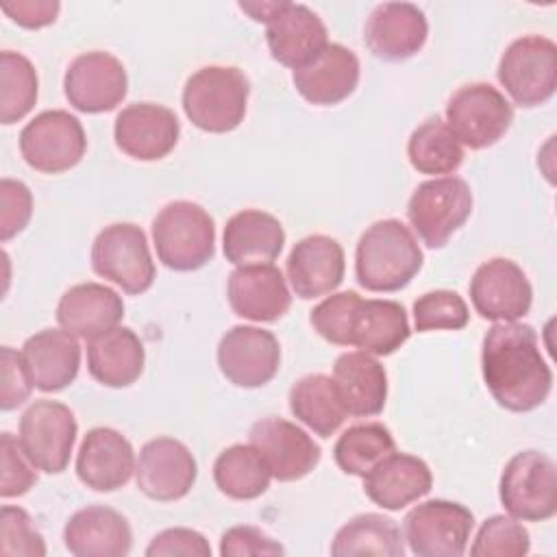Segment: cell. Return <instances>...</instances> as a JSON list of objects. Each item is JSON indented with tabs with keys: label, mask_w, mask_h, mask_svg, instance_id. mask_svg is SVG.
Returning a JSON list of instances; mask_svg holds the SVG:
<instances>
[{
	"label": "cell",
	"mask_w": 557,
	"mask_h": 557,
	"mask_svg": "<svg viewBox=\"0 0 557 557\" xmlns=\"http://www.w3.org/2000/svg\"><path fill=\"white\" fill-rule=\"evenodd\" d=\"M481 372L494 400L507 411L537 409L553 389L537 333L524 322H496L483 337Z\"/></svg>",
	"instance_id": "6da1fadb"
},
{
	"label": "cell",
	"mask_w": 557,
	"mask_h": 557,
	"mask_svg": "<svg viewBox=\"0 0 557 557\" xmlns=\"http://www.w3.org/2000/svg\"><path fill=\"white\" fill-rule=\"evenodd\" d=\"M424 255L413 233L394 218L370 224L355 250V276L368 292H398L420 272Z\"/></svg>",
	"instance_id": "7a4b0ae2"
},
{
	"label": "cell",
	"mask_w": 557,
	"mask_h": 557,
	"mask_svg": "<svg viewBox=\"0 0 557 557\" xmlns=\"http://www.w3.org/2000/svg\"><path fill=\"white\" fill-rule=\"evenodd\" d=\"M250 83L239 67L205 65L183 87V111L205 133H231L246 115Z\"/></svg>",
	"instance_id": "3957f363"
},
{
	"label": "cell",
	"mask_w": 557,
	"mask_h": 557,
	"mask_svg": "<svg viewBox=\"0 0 557 557\" xmlns=\"http://www.w3.org/2000/svg\"><path fill=\"white\" fill-rule=\"evenodd\" d=\"M159 261L174 272H191L215 255L213 218L191 200L168 202L152 220Z\"/></svg>",
	"instance_id": "277c9868"
},
{
	"label": "cell",
	"mask_w": 557,
	"mask_h": 557,
	"mask_svg": "<svg viewBox=\"0 0 557 557\" xmlns=\"http://www.w3.org/2000/svg\"><path fill=\"white\" fill-rule=\"evenodd\" d=\"M505 511L522 522H542L557 513V468L540 450L516 453L498 483Z\"/></svg>",
	"instance_id": "5b68a950"
},
{
	"label": "cell",
	"mask_w": 557,
	"mask_h": 557,
	"mask_svg": "<svg viewBox=\"0 0 557 557\" xmlns=\"http://www.w3.org/2000/svg\"><path fill=\"white\" fill-rule=\"evenodd\" d=\"M91 268L131 296L148 292L157 276L146 233L133 222L109 224L96 235Z\"/></svg>",
	"instance_id": "8992f818"
},
{
	"label": "cell",
	"mask_w": 557,
	"mask_h": 557,
	"mask_svg": "<svg viewBox=\"0 0 557 557\" xmlns=\"http://www.w3.org/2000/svg\"><path fill=\"white\" fill-rule=\"evenodd\" d=\"M509 98L520 107H540L548 102L557 87V46L542 35L513 39L496 72Z\"/></svg>",
	"instance_id": "52a82bcc"
},
{
	"label": "cell",
	"mask_w": 557,
	"mask_h": 557,
	"mask_svg": "<svg viewBox=\"0 0 557 557\" xmlns=\"http://www.w3.org/2000/svg\"><path fill=\"white\" fill-rule=\"evenodd\" d=\"M472 213L470 185L459 176H442L420 183L409 202L407 218L429 248H442Z\"/></svg>",
	"instance_id": "ba28073f"
},
{
	"label": "cell",
	"mask_w": 557,
	"mask_h": 557,
	"mask_svg": "<svg viewBox=\"0 0 557 557\" xmlns=\"http://www.w3.org/2000/svg\"><path fill=\"white\" fill-rule=\"evenodd\" d=\"M511 122L509 100L490 83L461 85L446 102V126L470 150L494 146Z\"/></svg>",
	"instance_id": "9c48e42d"
},
{
	"label": "cell",
	"mask_w": 557,
	"mask_h": 557,
	"mask_svg": "<svg viewBox=\"0 0 557 557\" xmlns=\"http://www.w3.org/2000/svg\"><path fill=\"white\" fill-rule=\"evenodd\" d=\"M87 137L81 120L63 109L41 111L20 133L22 159L37 172L61 174L81 163Z\"/></svg>",
	"instance_id": "30bf717a"
},
{
	"label": "cell",
	"mask_w": 557,
	"mask_h": 557,
	"mask_svg": "<svg viewBox=\"0 0 557 557\" xmlns=\"http://www.w3.org/2000/svg\"><path fill=\"white\" fill-rule=\"evenodd\" d=\"M78 424L72 409L59 400H35L20 418V446L37 470L59 474L67 468Z\"/></svg>",
	"instance_id": "8fae6325"
},
{
	"label": "cell",
	"mask_w": 557,
	"mask_h": 557,
	"mask_svg": "<svg viewBox=\"0 0 557 557\" xmlns=\"http://www.w3.org/2000/svg\"><path fill=\"white\" fill-rule=\"evenodd\" d=\"M474 516L468 507L433 498L416 505L403 520V537L418 557H461Z\"/></svg>",
	"instance_id": "7c38bea8"
},
{
	"label": "cell",
	"mask_w": 557,
	"mask_h": 557,
	"mask_svg": "<svg viewBox=\"0 0 557 557\" xmlns=\"http://www.w3.org/2000/svg\"><path fill=\"white\" fill-rule=\"evenodd\" d=\"M63 91L81 113L113 111L128 91V76L117 57L104 50L83 52L65 70Z\"/></svg>",
	"instance_id": "4fadbf2b"
},
{
	"label": "cell",
	"mask_w": 557,
	"mask_h": 557,
	"mask_svg": "<svg viewBox=\"0 0 557 557\" xmlns=\"http://www.w3.org/2000/svg\"><path fill=\"white\" fill-rule=\"evenodd\" d=\"M470 300L485 320L516 322L529 313L533 287L516 261L494 257L481 263L472 274Z\"/></svg>",
	"instance_id": "5bb4252c"
},
{
	"label": "cell",
	"mask_w": 557,
	"mask_h": 557,
	"mask_svg": "<svg viewBox=\"0 0 557 557\" xmlns=\"http://www.w3.org/2000/svg\"><path fill=\"white\" fill-rule=\"evenodd\" d=\"M220 372L237 387H261L281 366V346L272 331L237 324L218 344Z\"/></svg>",
	"instance_id": "9a60e30c"
},
{
	"label": "cell",
	"mask_w": 557,
	"mask_h": 557,
	"mask_svg": "<svg viewBox=\"0 0 557 557\" xmlns=\"http://www.w3.org/2000/svg\"><path fill=\"white\" fill-rule=\"evenodd\" d=\"M198 476L191 450L174 437H154L139 450L135 481L141 494L159 503L181 500Z\"/></svg>",
	"instance_id": "2e32d148"
},
{
	"label": "cell",
	"mask_w": 557,
	"mask_h": 557,
	"mask_svg": "<svg viewBox=\"0 0 557 557\" xmlns=\"http://www.w3.org/2000/svg\"><path fill=\"white\" fill-rule=\"evenodd\" d=\"M181 122L176 113L154 102L124 107L113 124L115 146L131 159L159 161L178 144Z\"/></svg>",
	"instance_id": "e0dca14e"
},
{
	"label": "cell",
	"mask_w": 557,
	"mask_h": 557,
	"mask_svg": "<svg viewBox=\"0 0 557 557\" xmlns=\"http://www.w3.org/2000/svg\"><path fill=\"white\" fill-rule=\"evenodd\" d=\"M263 24L272 59L292 70L315 59L329 44L324 22L305 4L276 2Z\"/></svg>",
	"instance_id": "ac0fdd59"
},
{
	"label": "cell",
	"mask_w": 557,
	"mask_h": 557,
	"mask_svg": "<svg viewBox=\"0 0 557 557\" xmlns=\"http://www.w3.org/2000/svg\"><path fill=\"white\" fill-rule=\"evenodd\" d=\"M248 440L268 461L272 476L283 483L307 476L322 457L320 446L307 431L276 416L257 420L250 426Z\"/></svg>",
	"instance_id": "d6986e66"
},
{
	"label": "cell",
	"mask_w": 557,
	"mask_h": 557,
	"mask_svg": "<svg viewBox=\"0 0 557 557\" xmlns=\"http://www.w3.org/2000/svg\"><path fill=\"white\" fill-rule=\"evenodd\" d=\"M429 37L426 15L411 2L379 4L363 28L368 50L383 61H405L422 50Z\"/></svg>",
	"instance_id": "ffe728a7"
},
{
	"label": "cell",
	"mask_w": 557,
	"mask_h": 557,
	"mask_svg": "<svg viewBox=\"0 0 557 557\" xmlns=\"http://www.w3.org/2000/svg\"><path fill=\"white\" fill-rule=\"evenodd\" d=\"M226 296L235 315L252 322H276L292 305L285 276L274 263L237 265L228 274Z\"/></svg>",
	"instance_id": "44dd1931"
},
{
	"label": "cell",
	"mask_w": 557,
	"mask_h": 557,
	"mask_svg": "<svg viewBox=\"0 0 557 557\" xmlns=\"http://www.w3.org/2000/svg\"><path fill=\"white\" fill-rule=\"evenodd\" d=\"M135 450L115 429L96 426L87 431L76 455V474L83 485L96 492L124 487L135 472Z\"/></svg>",
	"instance_id": "7402d4cb"
},
{
	"label": "cell",
	"mask_w": 557,
	"mask_h": 557,
	"mask_svg": "<svg viewBox=\"0 0 557 557\" xmlns=\"http://www.w3.org/2000/svg\"><path fill=\"white\" fill-rule=\"evenodd\" d=\"M285 270L298 298L326 296L344 281V248L329 235H307L292 248Z\"/></svg>",
	"instance_id": "603a6c76"
},
{
	"label": "cell",
	"mask_w": 557,
	"mask_h": 557,
	"mask_svg": "<svg viewBox=\"0 0 557 557\" xmlns=\"http://www.w3.org/2000/svg\"><path fill=\"white\" fill-rule=\"evenodd\" d=\"M292 81L307 102L331 107L346 100L357 89L359 59L342 44H326L315 59L294 70Z\"/></svg>",
	"instance_id": "cb8c5ba5"
},
{
	"label": "cell",
	"mask_w": 557,
	"mask_h": 557,
	"mask_svg": "<svg viewBox=\"0 0 557 557\" xmlns=\"http://www.w3.org/2000/svg\"><path fill=\"white\" fill-rule=\"evenodd\" d=\"M63 544L76 557H124L131 553L133 533L128 520L104 505H89L70 516Z\"/></svg>",
	"instance_id": "d4e9b609"
},
{
	"label": "cell",
	"mask_w": 557,
	"mask_h": 557,
	"mask_svg": "<svg viewBox=\"0 0 557 557\" xmlns=\"http://www.w3.org/2000/svg\"><path fill=\"white\" fill-rule=\"evenodd\" d=\"M22 359L39 392H61L74 383L81 368V344L65 329H44L22 346Z\"/></svg>",
	"instance_id": "484cf974"
},
{
	"label": "cell",
	"mask_w": 557,
	"mask_h": 557,
	"mask_svg": "<svg viewBox=\"0 0 557 557\" xmlns=\"http://www.w3.org/2000/svg\"><path fill=\"white\" fill-rule=\"evenodd\" d=\"M433 485V474L416 455L407 453H389L383 457L366 476H363V492L366 496L387 509L398 511L413 500L426 496Z\"/></svg>",
	"instance_id": "4316f807"
},
{
	"label": "cell",
	"mask_w": 557,
	"mask_h": 557,
	"mask_svg": "<svg viewBox=\"0 0 557 557\" xmlns=\"http://www.w3.org/2000/svg\"><path fill=\"white\" fill-rule=\"evenodd\" d=\"M333 383L348 416H379L387 400L385 368L363 350H350L335 359Z\"/></svg>",
	"instance_id": "83f0119b"
},
{
	"label": "cell",
	"mask_w": 557,
	"mask_h": 557,
	"mask_svg": "<svg viewBox=\"0 0 557 557\" xmlns=\"http://www.w3.org/2000/svg\"><path fill=\"white\" fill-rule=\"evenodd\" d=\"M122 318V296L100 283L72 285L57 305L59 326L83 339H91L117 326Z\"/></svg>",
	"instance_id": "f1b7e54d"
},
{
	"label": "cell",
	"mask_w": 557,
	"mask_h": 557,
	"mask_svg": "<svg viewBox=\"0 0 557 557\" xmlns=\"http://www.w3.org/2000/svg\"><path fill=\"white\" fill-rule=\"evenodd\" d=\"M285 244L283 224L261 209H244L228 218L222 235L226 261L233 265L272 263Z\"/></svg>",
	"instance_id": "f546056e"
},
{
	"label": "cell",
	"mask_w": 557,
	"mask_h": 557,
	"mask_svg": "<svg viewBox=\"0 0 557 557\" xmlns=\"http://www.w3.org/2000/svg\"><path fill=\"white\" fill-rule=\"evenodd\" d=\"M146 363L141 339L128 326H113L87 339V370L107 387L133 385Z\"/></svg>",
	"instance_id": "4dcf8cb0"
},
{
	"label": "cell",
	"mask_w": 557,
	"mask_h": 557,
	"mask_svg": "<svg viewBox=\"0 0 557 557\" xmlns=\"http://www.w3.org/2000/svg\"><path fill=\"white\" fill-rule=\"evenodd\" d=\"M409 335L407 311L400 302L379 298L359 300L350 324V346L372 357H387L396 352Z\"/></svg>",
	"instance_id": "1f68e13d"
},
{
	"label": "cell",
	"mask_w": 557,
	"mask_h": 557,
	"mask_svg": "<svg viewBox=\"0 0 557 557\" xmlns=\"http://www.w3.org/2000/svg\"><path fill=\"white\" fill-rule=\"evenodd\" d=\"M292 413L320 437H331L346 420V409L337 396L333 376L307 374L289 389Z\"/></svg>",
	"instance_id": "d6a6232c"
},
{
	"label": "cell",
	"mask_w": 557,
	"mask_h": 557,
	"mask_svg": "<svg viewBox=\"0 0 557 557\" xmlns=\"http://www.w3.org/2000/svg\"><path fill=\"white\" fill-rule=\"evenodd\" d=\"M270 466L252 444H233L213 463L218 490L235 500L259 498L270 487Z\"/></svg>",
	"instance_id": "836d02e7"
},
{
	"label": "cell",
	"mask_w": 557,
	"mask_h": 557,
	"mask_svg": "<svg viewBox=\"0 0 557 557\" xmlns=\"http://www.w3.org/2000/svg\"><path fill=\"white\" fill-rule=\"evenodd\" d=\"M333 557L383 555L403 557L405 544L398 524L383 513H359L350 518L333 537Z\"/></svg>",
	"instance_id": "e575fe53"
},
{
	"label": "cell",
	"mask_w": 557,
	"mask_h": 557,
	"mask_svg": "<svg viewBox=\"0 0 557 557\" xmlns=\"http://www.w3.org/2000/svg\"><path fill=\"white\" fill-rule=\"evenodd\" d=\"M407 157L420 174H453L463 161V148L446 122L435 115L409 135Z\"/></svg>",
	"instance_id": "d590c367"
},
{
	"label": "cell",
	"mask_w": 557,
	"mask_h": 557,
	"mask_svg": "<svg viewBox=\"0 0 557 557\" xmlns=\"http://www.w3.org/2000/svg\"><path fill=\"white\" fill-rule=\"evenodd\" d=\"M396 450L389 429L381 422L348 426L333 446L337 468L352 476H366L383 457Z\"/></svg>",
	"instance_id": "8d00e7d4"
},
{
	"label": "cell",
	"mask_w": 557,
	"mask_h": 557,
	"mask_svg": "<svg viewBox=\"0 0 557 557\" xmlns=\"http://www.w3.org/2000/svg\"><path fill=\"white\" fill-rule=\"evenodd\" d=\"M0 67V120L2 124H13L26 117L35 107L39 78L35 65L13 50H2Z\"/></svg>",
	"instance_id": "74e56055"
},
{
	"label": "cell",
	"mask_w": 557,
	"mask_h": 557,
	"mask_svg": "<svg viewBox=\"0 0 557 557\" xmlns=\"http://www.w3.org/2000/svg\"><path fill=\"white\" fill-rule=\"evenodd\" d=\"M468 305L453 289H433L413 302V326L418 333L459 331L468 324Z\"/></svg>",
	"instance_id": "f35d334b"
},
{
	"label": "cell",
	"mask_w": 557,
	"mask_h": 557,
	"mask_svg": "<svg viewBox=\"0 0 557 557\" xmlns=\"http://www.w3.org/2000/svg\"><path fill=\"white\" fill-rule=\"evenodd\" d=\"M531 550L529 531L511 516H490L470 546L474 557H524Z\"/></svg>",
	"instance_id": "ab89813d"
},
{
	"label": "cell",
	"mask_w": 557,
	"mask_h": 557,
	"mask_svg": "<svg viewBox=\"0 0 557 557\" xmlns=\"http://www.w3.org/2000/svg\"><path fill=\"white\" fill-rule=\"evenodd\" d=\"M361 296L352 289L326 296L311 309L309 322L313 331L335 346H350V324Z\"/></svg>",
	"instance_id": "60d3db41"
},
{
	"label": "cell",
	"mask_w": 557,
	"mask_h": 557,
	"mask_svg": "<svg viewBox=\"0 0 557 557\" xmlns=\"http://www.w3.org/2000/svg\"><path fill=\"white\" fill-rule=\"evenodd\" d=\"M0 553L17 557L46 555V542L22 507L4 505L0 511Z\"/></svg>",
	"instance_id": "b9f144b4"
},
{
	"label": "cell",
	"mask_w": 557,
	"mask_h": 557,
	"mask_svg": "<svg viewBox=\"0 0 557 557\" xmlns=\"http://www.w3.org/2000/svg\"><path fill=\"white\" fill-rule=\"evenodd\" d=\"M0 461H2V498H13L26 494L37 483V472L30 459L24 455L20 440H15L9 431L0 435Z\"/></svg>",
	"instance_id": "7bdbcfd3"
},
{
	"label": "cell",
	"mask_w": 557,
	"mask_h": 557,
	"mask_svg": "<svg viewBox=\"0 0 557 557\" xmlns=\"http://www.w3.org/2000/svg\"><path fill=\"white\" fill-rule=\"evenodd\" d=\"M33 215V194L26 183L2 178L0 181V239L9 242L22 233Z\"/></svg>",
	"instance_id": "ee69618b"
},
{
	"label": "cell",
	"mask_w": 557,
	"mask_h": 557,
	"mask_svg": "<svg viewBox=\"0 0 557 557\" xmlns=\"http://www.w3.org/2000/svg\"><path fill=\"white\" fill-rule=\"evenodd\" d=\"M0 363H2V392H0V407L2 411H11L24 405L30 398L33 381L24 366L22 352L13 350L11 346L0 348Z\"/></svg>",
	"instance_id": "f6af8a7d"
},
{
	"label": "cell",
	"mask_w": 557,
	"mask_h": 557,
	"mask_svg": "<svg viewBox=\"0 0 557 557\" xmlns=\"http://www.w3.org/2000/svg\"><path fill=\"white\" fill-rule=\"evenodd\" d=\"M148 557H211V546L202 533L194 529H165L152 537L146 548Z\"/></svg>",
	"instance_id": "bcb514c9"
},
{
	"label": "cell",
	"mask_w": 557,
	"mask_h": 557,
	"mask_svg": "<svg viewBox=\"0 0 557 557\" xmlns=\"http://www.w3.org/2000/svg\"><path fill=\"white\" fill-rule=\"evenodd\" d=\"M222 557H248V555H285V548L265 535L257 527H231L220 540Z\"/></svg>",
	"instance_id": "7dc6e473"
},
{
	"label": "cell",
	"mask_w": 557,
	"mask_h": 557,
	"mask_svg": "<svg viewBox=\"0 0 557 557\" xmlns=\"http://www.w3.org/2000/svg\"><path fill=\"white\" fill-rule=\"evenodd\" d=\"M61 4L57 0H17L4 2L2 11L22 28H44L59 15Z\"/></svg>",
	"instance_id": "c3c4849f"
}]
</instances>
